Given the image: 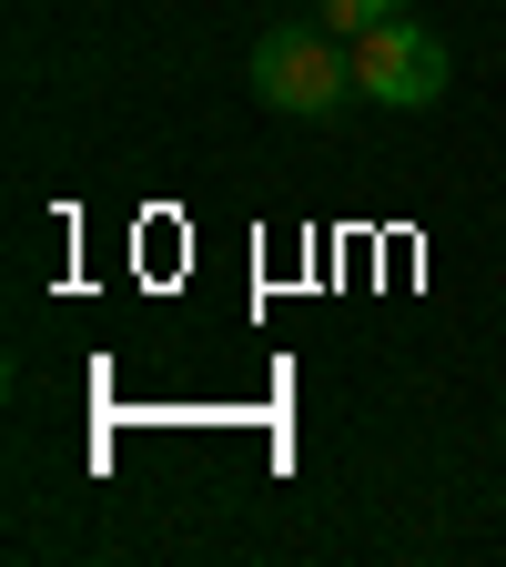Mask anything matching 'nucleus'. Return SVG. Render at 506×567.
I'll return each instance as SVG.
<instances>
[{
  "instance_id": "1",
  "label": "nucleus",
  "mask_w": 506,
  "mask_h": 567,
  "mask_svg": "<svg viewBox=\"0 0 506 567\" xmlns=\"http://www.w3.org/2000/svg\"><path fill=\"white\" fill-rule=\"evenodd\" d=\"M254 92H264V112H283V122H324V112L354 102V51H334L324 21H314V31L283 21V31L254 41Z\"/></svg>"
},
{
  "instance_id": "2",
  "label": "nucleus",
  "mask_w": 506,
  "mask_h": 567,
  "mask_svg": "<svg viewBox=\"0 0 506 567\" xmlns=\"http://www.w3.org/2000/svg\"><path fill=\"white\" fill-rule=\"evenodd\" d=\"M446 71L456 61H446V41L425 31V21H385V31L354 41V92L385 102V112H425V102L446 92Z\"/></svg>"
},
{
  "instance_id": "3",
  "label": "nucleus",
  "mask_w": 506,
  "mask_h": 567,
  "mask_svg": "<svg viewBox=\"0 0 506 567\" xmlns=\"http://www.w3.org/2000/svg\"><path fill=\"white\" fill-rule=\"evenodd\" d=\"M334 41H365V31H385V21H405V0H324L314 11Z\"/></svg>"
}]
</instances>
